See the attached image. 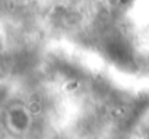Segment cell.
I'll return each instance as SVG.
<instances>
[{
  "label": "cell",
  "instance_id": "2",
  "mask_svg": "<svg viewBox=\"0 0 149 139\" xmlns=\"http://www.w3.org/2000/svg\"><path fill=\"white\" fill-rule=\"evenodd\" d=\"M28 110H29V113L32 116H38L42 111V104L40 101H31L29 105H28Z\"/></svg>",
  "mask_w": 149,
  "mask_h": 139
},
{
  "label": "cell",
  "instance_id": "1",
  "mask_svg": "<svg viewBox=\"0 0 149 139\" xmlns=\"http://www.w3.org/2000/svg\"><path fill=\"white\" fill-rule=\"evenodd\" d=\"M29 110H24V108H12L9 113V123L12 130H15L16 133H21L25 130V127H28L29 120L26 119Z\"/></svg>",
  "mask_w": 149,
  "mask_h": 139
},
{
  "label": "cell",
  "instance_id": "3",
  "mask_svg": "<svg viewBox=\"0 0 149 139\" xmlns=\"http://www.w3.org/2000/svg\"><path fill=\"white\" fill-rule=\"evenodd\" d=\"M110 113H111V117L116 119V120H118V119H121V117L126 116V110H124V107H121V105H114Z\"/></svg>",
  "mask_w": 149,
  "mask_h": 139
},
{
  "label": "cell",
  "instance_id": "4",
  "mask_svg": "<svg viewBox=\"0 0 149 139\" xmlns=\"http://www.w3.org/2000/svg\"><path fill=\"white\" fill-rule=\"evenodd\" d=\"M74 88H78V82H69V85H67V91H74Z\"/></svg>",
  "mask_w": 149,
  "mask_h": 139
}]
</instances>
